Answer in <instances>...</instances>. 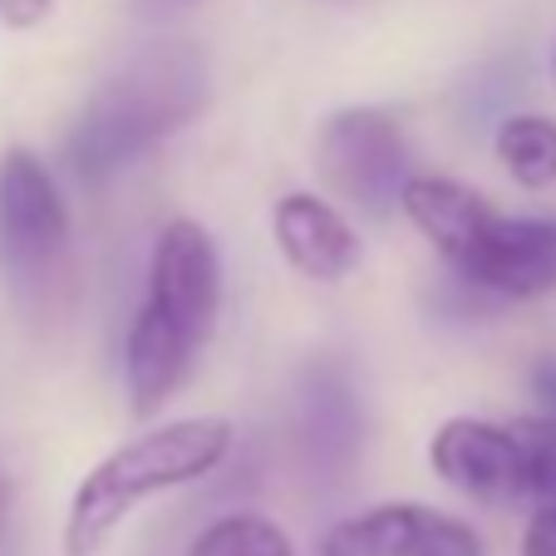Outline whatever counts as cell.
Listing matches in <instances>:
<instances>
[{
  "mask_svg": "<svg viewBox=\"0 0 556 556\" xmlns=\"http://www.w3.org/2000/svg\"><path fill=\"white\" fill-rule=\"evenodd\" d=\"M207 54L188 40L134 54L89 94L85 114L74 118L70 138H64L74 178L85 188H104L148 148L188 128L207 104Z\"/></svg>",
  "mask_w": 556,
  "mask_h": 556,
  "instance_id": "obj_1",
  "label": "cell"
},
{
  "mask_svg": "<svg viewBox=\"0 0 556 556\" xmlns=\"http://www.w3.org/2000/svg\"><path fill=\"white\" fill-rule=\"evenodd\" d=\"M222 311V262L207 227L178 217L163 227L148 262V295L124 345L134 414L148 419L182 389L198 345H207Z\"/></svg>",
  "mask_w": 556,
  "mask_h": 556,
  "instance_id": "obj_2",
  "label": "cell"
},
{
  "mask_svg": "<svg viewBox=\"0 0 556 556\" xmlns=\"http://www.w3.org/2000/svg\"><path fill=\"white\" fill-rule=\"evenodd\" d=\"M400 207L472 291L493 301L556 291V217H503L453 178H409Z\"/></svg>",
  "mask_w": 556,
  "mask_h": 556,
  "instance_id": "obj_3",
  "label": "cell"
},
{
  "mask_svg": "<svg viewBox=\"0 0 556 556\" xmlns=\"http://www.w3.org/2000/svg\"><path fill=\"white\" fill-rule=\"evenodd\" d=\"M231 453L227 419H173L138 439L118 443L99 468L85 472L74 488L70 517H64V556H99L109 536L134 517L138 503L168 493V488L198 483Z\"/></svg>",
  "mask_w": 556,
  "mask_h": 556,
  "instance_id": "obj_4",
  "label": "cell"
},
{
  "mask_svg": "<svg viewBox=\"0 0 556 556\" xmlns=\"http://www.w3.org/2000/svg\"><path fill=\"white\" fill-rule=\"evenodd\" d=\"M320 178L355 202L369 217H389L404 198L409 173V143L400 124L379 109H345L320 134Z\"/></svg>",
  "mask_w": 556,
  "mask_h": 556,
  "instance_id": "obj_5",
  "label": "cell"
},
{
  "mask_svg": "<svg viewBox=\"0 0 556 556\" xmlns=\"http://www.w3.org/2000/svg\"><path fill=\"white\" fill-rule=\"evenodd\" d=\"M70 247V207L60 182L30 148L0 153V262L15 276H40Z\"/></svg>",
  "mask_w": 556,
  "mask_h": 556,
  "instance_id": "obj_6",
  "label": "cell"
},
{
  "mask_svg": "<svg viewBox=\"0 0 556 556\" xmlns=\"http://www.w3.org/2000/svg\"><path fill=\"white\" fill-rule=\"evenodd\" d=\"M320 556H483L468 522L419 503H384L336 522L320 536Z\"/></svg>",
  "mask_w": 556,
  "mask_h": 556,
  "instance_id": "obj_7",
  "label": "cell"
},
{
  "mask_svg": "<svg viewBox=\"0 0 556 556\" xmlns=\"http://www.w3.org/2000/svg\"><path fill=\"white\" fill-rule=\"evenodd\" d=\"M429 463L448 488L478 503H517L522 497V458H517L513 424L448 419L429 443Z\"/></svg>",
  "mask_w": 556,
  "mask_h": 556,
  "instance_id": "obj_8",
  "label": "cell"
},
{
  "mask_svg": "<svg viewBox=\"0 0 556 556\" xmlns=\"http://www.w3.org/2000/svg\"><path fill=\"white\" fill-rule=\"evenodd\" d=\"M365 443V409L359 389L340 359H315L301 379V453L311 472L340 478L359 458Z\"/></svg>",
  "mask_w": 556,
  "mask_h": 556,
  "instance_id": "obj_9",
  "label": "cell"
},
{
  "mask_svg": "<svg viewBox=\"0 0 556 556\" xmlns=\"http://www.w3.org/2000/svg\"><path fill=\"white\" fill-rule=\"evenodd\" d=\"M271 231L281 256L311 281H345L359 266L355 227L315 192H286L271 207Z\"/></svg>",
  "mask_w": 556,
  "mask_h": 556,
  "instance_id": "obj_10",
  "label": "cell"
},
{
  "mask_svg": "<svg viewBox=\"0 0 556 556\" xmlns=\"http://www.w3.org/2000/svg\"><path fill=\"white\" fill-rule=\"evenodd\" d=\"M497 163L513 173V182L542 192L556 182V118L513 114L497 128Z\"/></svg>",
  "mask_w": 556,
  "mask_h": 556,
  "instance_id": "obj_11",
  "label": "cell"
},
{
  "mask_svg": "<svg viewBox=\"0 0 556 556\" xmlns=\"http://www.w3.org/2000/svg\"><path fill=\"white\" fill-rule=\"evenodd\" d=\"M188 556H295L291 536L281 532L276 522L256 513H231V517H217L212 527H202L192 536Z\"/></svg>",
  "mask_w": 556,
  "mask_h": 556,
  "instance_id": "obj_12",
  "label": "cell"
},
{
  "mask_svg": "<svg viewBox=\"0 0 556 556\" xmlns=\"http://www.w3.org/2000/svg\"><path fill=\"white\" fill-rule=\"evenodd\" d=\"M517 458H522V497L552 503L556 497V414H532L513 424Z\"/></svg>",
  "mask_w": 556,
  "mask_h": 556,
  "instance_id": "obj_13",
  "label": "cell"
},
{
  "mask_svg": "<svg viewBox=\"0 0 556 556\" xmlns=\"http://www.w3.org/2000/svg\"><path fill=\"white\" fill-rule=\"evenodd\" d=\"M522 556H556V497L536 507V517L527 522Z\"/></svg>",
  "mask_w": 556,
  "mask_h": 556,
  "instance_id": "obj_14",
  "label": "cell"
},
{
  "mask_svg": "<svg viewBox=\"0 0 556 556\" xmlns=\"http://www.w3.org/2000/svg\"><path fill=\"white\" fill-rule=\"evenodd\" d=\"M54 0H0V25H11V30H30L50 15Z\"/></svg>",
  "mask_w": 556,
  "mask_h": 556,
  "instance_id": "obj_15",
  "label": "cell"
},
{
  "mask_svg": "<svg viewBox=\"0 0 556 556\" xmlns=\"http://www.w3.org/2000/svg\"><path fill=\"white\" fill-rule=\"evenodd\" d=\"M532 389H536V400L546 404V414H556V359H542L532 369Z\"/></svg>",
  "mask_w": 556,
  "mask_h": 556,
  "instance_id": "obj_16",
  "label": "cell"
},
{
  "mask_svg": "<svg viewBox=\"0 0 556 556\" xmlns=\"http://www.w3.org/2000/svg\"><path fill=\"white\" fill-rule=\"evenodd\" d=\"M11 507H15V478H11V468L0 463V536H5V522H11Z\"/></svg>",
  "mask_w": 556,
  "mask_h": 556,
  "instance_id": "obj_17",
  "label": "cell"
},
{
  "mask_svg": "<svg viewBox=\"0 0 556 556\" xmlns=\"http://www.w3.org/2000/svg\"><path fill=\"white\" fill-rule=\"evenodd\" d=\"M143 15H173V11H188V5H198V0H134Z\"/></svg>",
  "mask_w": 556,
  "mask_h": 556,
  "instance_id": "obj_18",
  "label": "cell"
},
{
  "mask_svg": "<svg viewBox=\"0 0 556 556\" xmlns=\"http://www.w3.org/2000/svg\"><path fill=\"white\" fill-rule=\"evenodd\" d=\"M552 79H556V60H552Z\"/></svg>",
  "mask_w": 556,
  "mask_h": 556,
  "instance_id": "obj_19",
  "label": "cell"
}]
</instances>
